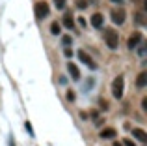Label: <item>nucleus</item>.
Returning <instances> with one entry per match:
<instances>
[{"mask_svg": "<svg viewBox=\"0 0 147 146\" xmlns=\"http://www.w3.org/2000/svg\"><path fill=\"white\" fill-rule=\"evenodd\" d=\"M102 38H104V43L108 45V49H117L119 47V36L114 28H104Z\"/></svg>", "mask_w": 147, "mask_h": 146, "instance_id": "obj_1", "label": "nucleus"}, {"mask_svg": "<svg viewBox=\"0 0 147 146\" xmlns=\"http://www.w3.org/2000/svg\"><path fill=\"white\" fill-rule=\"evenodd\" d=\"M123 86H125V79H123L121 75L115 77L114 83H112V96H114L115 99H121L123 98Z\"/></svg>", "mask_w": 147, "mask_h": 146, "instance_id": "obj_2", "label": "nucleus"}, {"mask_svg": "<svg viewBox=\"0 0 147 146\" xmlns=\"http://www.w3.org/2000/svg\"><path fill=\"white\" fill-rule=\"evenodd\" d=\"M34 13H36V17H37V19H45V17H49V13H50L49 4L45 2V0H41V2H36V6H34Z\"/></svg>", "mask_w": 147, "mask_h": 146, "instance_id": "obj_3", "label": "nucleus"}, {"mask_svg": "<svg viewBox=\"0 0 147 146\" xmlns=\"http://www.w3.org/2000/svg\"><path fill=\"white\" fill-rule=\"evenodd\" d=\"M76 55H78L80 62H82V64H86V66L90 68V70H97V68H99V66H97V62H93V60H91V56L88 55V53L84 51V49H80V51L76 53Z\"/></svg>", "mask_w": 147, "mask_h": 146, "instance_id": "obj_4", "label": "nucleus"}, {"mask_svg": "<svg viewBox=\"0 0 147 146\" xmlns=\"http://www.w3.org/2000/svg\"><path fill=\"white\" fill-rule=\"evenodd\" d=\"M110 17H112V21H114L115 25H123V23H125V19H127V11L119 8V10H114V11H112Z\"/></svg>", "mask_w": 147, "mask_h": 146, "instance_id": "obj_5", "label": "nucleus"}, {"mask_svg": "<svg viewBox=\"0 0 147 146\" xmlns=\"http://www.w3.org/2000/svg\"><path fill=\"white\" fill-rule=\"evenodd\" d=\"M90 23H91L93 28H102V25H104L102 13H93V15H91V19H90Z\"/></svg>", "mask_w": 147, "mask_h": 146, "instance_id": "obj_6", "label": "nucleus"}, {"mask_svg": "<svg viewBox=\"0 0 147 146\" xmlns=\"http://www.w3.org/2000/svg\"><path fill=\"white\" fill-rule=\"evenodd\" d=\"M142 40H144V36H142L140 32H134L132 36L129 38V49H130V51H132V49H136V47H138V43H140Z\"/></svg>", "mask_w": 147, "mask_h": 146, "instance_id": "obj_7", "label": "nucleus"}, {"mask_svg": "<svg viewBox=\"0 0 147 146\" xmlns=\"http://www.w3.org/2000/svg\"><path fill=\"white\" fill-rule=\"evenodd\" d=\"M67 71H69V75H71L75 81H78V79H80V71H78V68H76L73 62H69V64H67Z\"/></svg>", "mask_w": 147, "mask_h": 146, "instance_id": "obj_8", "label": "nucleus"}, {"mask_svg": "<svg viewBox=\"0 0 147 146\" xmlns=\"http://www.w3.org/2000/svg\"><path fill=\"white\" fill-rule=\"evenodd\" d=\"M136 86H138V88L147 86V71H142L140 75L136 77Z\"/></svg>", "mask_w": 147, "mask_h": 146, "instance_id": "obj_9", "label": "nucleus"}, {"mask_svg": "<svg viewBox=\"0 0 147 146\" xmlns=\"http://www.w3.org/2000/svg\"><path fill=\"white\" fill-rule=\"evenodd\" d=\"M63 26H65V28H69V30H73V26H75V19H73L71 13H65L63 15Z\"/></svg>", "mask_w": 147, "mask_h": 146, "instance_id": "obj_10", "label": "nucleus"}, {"mask_svg": "<svg viewBox=\"0 0 147 146\" xmlns=\"http://www.w3.org/2000/svg\"><path fill=\"white\" fill-rule=\"evenodd\" d=\"M132 137H134V139H138V141H142V143H145V141H147V135H145L144 129H132Z\"/></svg>", "mask_w": 147, "mask_h": 146, "instance_id": "obj_11", "label": "nucleus"}, {"mask_svg": "<svg viewBox=\"0 0 147 146\" xmlns=\"http://www.w3.org/2000/svg\"><path fill=\"white\" fill-rule=\"evenodd\" d=\"M114 137H115V129L112 128H106L100 131V139H114Z\"/></svg>", "mask_w": 147, "mask_h": 146, "instance_id": "obj_12", "label": "nucleus"}, {"mask_svg": "<svg viewBox=\"0 0 147 146\" xmlns=\"http://www.w3.org/2000/svg\"><path fill=\"white\" fill-rule=\"evenodd\" d=\"M60 32H61V28H60V23H58V21H54L52 25H50V34H54V36H58Z\"/></svg>", "mask_w": 147, "mask_h": 146, "instance_id": "obj_13", "label": "nucleus"}, {"mask_svg": "<svg viewBox=\"0 0 147 146\" xmlns=\"http://www.w3.org/2000/svg\"><path fill=\"white\" fill-rule=\"evenodd\" d=\"M138 47H140V49H138V55H140L142 58H144V56H145V53H147V49H145V43H144V40H142L140 43H138Z\"/></svg>", "mask_w": 147, "mask_h": 146, "instance_id": "obj_14", "label": "nucleus"}, {"mask_svg": "<svg viewBox=\"0 0 147 146\" xmlns=\"http://www.w3.org/2000/svg\"><path fill=\"white\" fill-rule=\"evenodd\" d=\"M75 4H76L78 10H86L88 8V0H75Z\"/></svg>", "mask_w": 147, "mask_h": 146, "instance_id": "obj_15", "label": "nucleus"}, {"mask_svg": "<svg viewBox=\"0 0 147 146\" xmlns=\"http://www.w3.org/2000/svg\"><path fill=\"white\" fill-rule=\"evenodd\" d=\"M24 128H26V131H28V135H30V137L36 135V133H34V129H32V124H30V122H24Z\"/></svg>", "mask_w": 147, "mask_h": 146, "instance_id": "obj_16", "label": "nucleus"}, {"mask_svg": "<svg viewBox=\"0 0 147 146\" xmlns=\"http://www.w3.org/2000/svg\"><path fill=\"white\" fill-rule=\"evenodd\" d=\"M61 43H63V45H65V47H69V45H71V43H73V40H71V36H63V38H61Z\"/></svg>", "mask_w": 147, "mask_h": 146, "instance_id": "obj_17", "label": "nucleus"}, {"mask_svg": "<svg viewBox=\"0 0 147 146\" xmlns=\"http://www.w3.org/2000/svg\"><path fill=\"white\" fill-rule=\"evenodd\" d=\"M54 6H56L58 10H63L65 8V0H54Z\"/></svg>", "mask_w": 147, "mask_h": 146, "instance_id": "obj_18", "label": "nucleus"}, {"mask_svg": "<svg viewBox=\"0 0 147 146\" xmlns=\"http://www.w3.org/2000/svg\"><path fill=\"white\" fill-rule=\"evenodd\" d=\"M136 21L140 23V25H145V21H144V13H142V11H140V13L136 15Z\"/></svg>", "mask_w": 147, "mask_h": 146, "instance_id": "obj_19", "label": "nucleus"}, {"mask_svg": "<svg viewBox=\"0 0 147 146\" xmlns=\"http://www.w3.org/2000/svg\"><path fill=\"white\" fill-rule=\"evenodd\" d=\"M67 99H69V101H75V92L69 90V92H67Z\"/></svg>", "mask_w": 147, "mask_h": 146, "instance_id": "obj_20", "label": "nucleus"}, {"mask_svg": "<svg viewBox=\"0 0 147 146\" xmlns=\"http://www.w3.org/2000/svg\"><path fill=\"white\" fill-rule=\"evenodd\" d=\"M123 144H125V146H136V144H134V141H130V139H125V141H123Z\"/></svg>", "mask_w": 147, "mask_h": 146, "instance_id": "obj_21", "label": "nucleus"}, {"mask_svg": "<svg viewBox=\"0 0 147 146\" xmlns=\"http://www.w3.org/2000/svg\"><path fill=\"white\" fill-rule=\"evenodd\" d=\"M65 56H73V51H71V49H69V47L65 49Z\"/></svg>", "mask_w": 147, "mask_h": 146, "instance_id": "obj_22", "label": "nucleus"}, {"mask_svg": "<svg viewBox=\"0 0 147 146\" xmlns=\"http://www.w3.org/2000/svg\"><path fill=\"white\" fill-rule=\"evenodd\" d=\"M9 146H15V141L13 139H9Z\"/></svg>", "mask_w": 147, "mask_h": 146, "instance_id": "obj_23", "label": "nucleus"}, {"mask_svg": "<svg viewBox=\"0 0 147 146\" xmlns=\"http://www.w3.org/2000/svg\"><path fill=\"white\" fill-rule=\"evenodd\" d=\"M114 146H123V144H119V143H114Z\"/></svg>", "mask_w": 147, "mask_h": 146, "instance_id": "obj_24", "label": "nucleus"}, {"mask_svg": "<svg viewBox=\"0 0 147 146\" xmlns=\"http://www.w3.org/2000/svg\"><path fill=\"white\" fill-rule=\"evenodd\" d=\"M112 2H123V0H112Z\"/></svg>", "mask_w": 147, "mask_h": 146, "instance_id": "obj_25", "label": "nucleus"}]
</instances>
